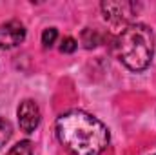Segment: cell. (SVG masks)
<instances>
[{
	"instance_id": "6da1fadb",
	"label": "cell",
	"mask_w": 156,
	"mask_h": 155,
	"mask_svg": "<svg viewBox=\"0 0 156 155\" xmlns=\"http://www.w3.org/2000/svg\"><path fill=\"white\" fill-rule=\"evenodd\" d=\"M56 135L73 155H102L109 144L107 126L82 110H73L58 117Z\"/></svg>"
},
{
	"instance_id": "7a4b0ae2",
	"label": "cell",
	"mask_w": 156,
	"mask_h": 155,
	"mask_svg": "<svg viewBox=\"0 0 156 155\" xmlns=\"http://www.w3.org/2000/svg\"><path fill=\"white\" fill-rule=\"evenodd\" d=\"M118 59L131 71H144L154 55V33L145 24H129L116 39Z\"/></svg>"
},
{
	"instance_id": "3957f363",
	"label": "cell",
	"mask_w": 156,
	"mask_h": 155,
	"mask_svg": "<svg viewBox=\"0 0 156 155\" xmlns=\"http://www.w3.org/2000/svg\"><path fill=\"white\" fill-rule=\"evenodd\" d=\"M140 9V4H134V2H127V0H107V2H102V13H104V18L113 24V26H122V24H129L136 13Z\"/></svg>"
},
{
	"instance_id": "277c9868",
	"label": "cell",
	"mask_w": 156,
	"mask_h": 155,
	"mask_svg": "<svg viewBox=\"0 0 156 155\" xmlns=\"http://www.w3.org/2000/svg\"><path fill=\"white\" fill-rule=\"evenodd\" d=\"M16 115H18V124L22 128V131L26 133H33L40 124V108L38 104L31 99H26L20 102L18 110H16Z\"/></svg>"
},
{
	"instance_id": "5b68a950",
	"label": "cell",
	"mask_w": 156,
	"mask_h": 155,
	"mask_svg": "<svg viewBox=\"0 0 156 155\" xmlns=\"http://www.w3.org/2000/svg\"><path fill=\"white\" fill-rule=\"evenodd\" d=\"M26 39V28L18 20H9L5 24H0V47L11 49L22 44Z\"/></svg>"
},
{
	"instance_id": "8992f818",
	"label": "cell",
	"mask_w": 156,
	"mask_h": 155,
	"mask_svg": "<svg viewBox=\"0 0 156 155\" xmlns=\"http://www.w3.org/2000/svg\"><path fill=\"white\" fill-rule=\"evenodd\" d=\"M82 42H83V47L91 49V47H94V46L100 44V33H98L96 29L87 28V29H83V33H82Z\"/></svg>"
},
{
	"instance_id": "52a82bcc",
	"label": "cell",
	"mask_w": 156,
	"mask_h": 155,
	"mask_svg": "<svg viewBox=\"0 0 156 155\" xmlns=\"http://www.w3.org/2000/svg\"><path fill=\"white\" fill-rule=\"evenodd\" d=\"M5 155H33V142L31 141H20Z\"/></svg>"
},
{
	"instance_id": "ba28073f",
	"label": "cell",
	"mask_w": 156,
	"mask_h": 155,
	"mask_svg": "<svg viewBox=\"0 0 156 155\" xmlns=\"http://www.w3.org/2000/svg\"><path fill=\"white\" fill-rule=\"evenodd\" d=\"M11 135H13V126H11V122H9L7 119L0 117V146H4V144L11 139Z\"/></svg>"
},
{
	"instance_id": "9c48e42d",
	"label": "cell",
	"mask_w": 156,
	"mask_h": 155,
	"mask_svg": "<svg viewBox=\"0 0 156 155\" xmlns=\"http://www.w3.org/2000/svg\"><path fill=\"white\" fill-rule=\"evenodd\" d=\"M56 39H58V31L55 28L44 29V33H42V44H44V47H53V44L56 42Z\"/></svg>"
},
{
	"instance_id": "30bf717a",
	"label": "cell",
	"mask_w": 156,
	"mask_h": 155,
	"mask_svg": "<svg viewBox=\"0 0 156 155\" xmlns=\"http://www.w3.org/2000/svg\"><path fill=\"white\" fill-rule=\"evenodd\" d=\"M76 47H78V42L73 37H66L62 40V44H60V51L62 53H75Z\"/></svg>"
},
{
	"instance_id": "8fae6325",
	"label": "cell",
	"mask_w": 156,
	"mask_h": 155,
	"mask_svg": "<svg viewBox=\"0 0 156 155\" xmlns=\"http://www.w3.org/2000/svg\"><path fill=\"white\" fill-rule=\"evenodd\" d=\"M154 155H156V153H154Z\"/></svg>"
}]
</instances>
